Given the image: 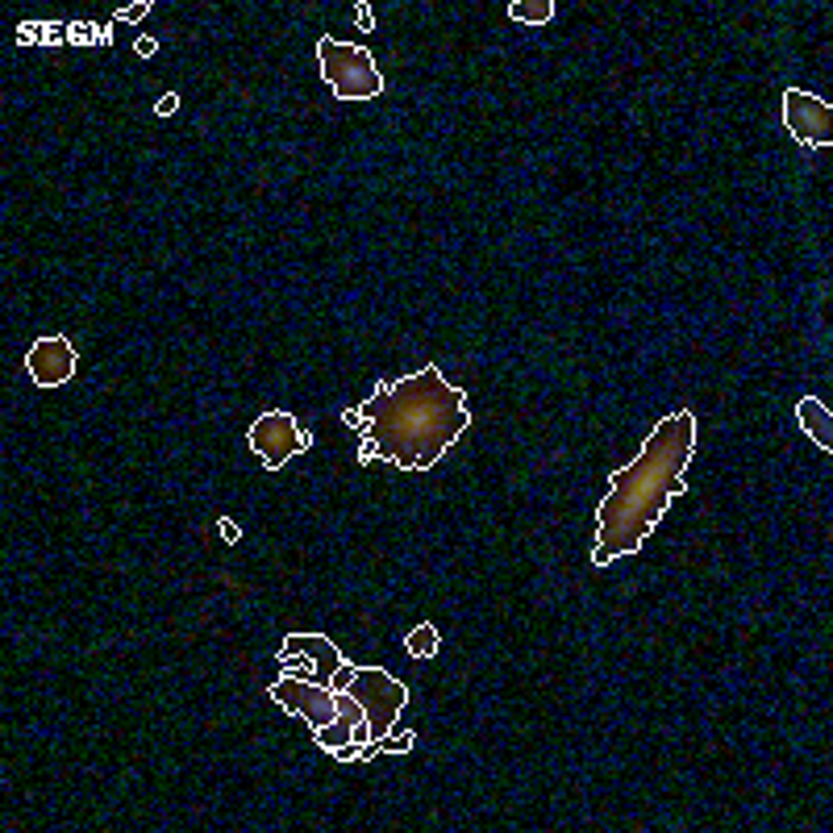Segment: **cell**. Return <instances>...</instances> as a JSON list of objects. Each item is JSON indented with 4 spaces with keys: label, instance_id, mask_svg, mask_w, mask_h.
Returning a JSON list of instances; mask_svg holds the SVG:
<instances>
[{
    "label": "cell",
    "instance_id": "1",
    "mask_svg": "<svg viewBox=\"0 0 833 833\" xmlns=\"http://www.w3.org/2000/svg\"><path fill=\"white\" fill-rule=\"evenodd\" d=\"M346 426L363 429L359 459H387L401 471H429L471 426L467 392L429 363L417 375L380 384L363 405L346 408Z\"/></svg>",
    "mask_w": 833,
    "mask_h": 833
},
{
    "label": "cell",
    "instance_id": "2",
    "mask_svg": "<svg viewBox=\"0 0 833 833\" xmlns=\"http://www.w3.org/2000/svg\"><path fill=\"white\" fill-rule=\"evenodd\" d=\"M692 454H696V417L687 408L662 417L650 429L638 459L613 475V488L600 500L592 567H609L613 558L638 555L650 530L667 517L671 500L684 491Z\"/></svg>",
    "mask_w": 833,
    "mask_h": 833
},
{
    "label": "cell",
    "instance_id": "3",
    "mask_svg": "<svg viewBox=\"0 0 833 833\" xmlns=\"http://www.w3.org/2000/svg\"><path fill=\"white\" fill-rule=\"evenodd\" d=\"M317 67L321 80L329 84L338 101H375L384 92V76H380L367 46L338 43L325 34V38H317Z\"/></svg>",
    "mask_w": 833,
    "mask_h": 833
},
{
    "label": "cell",
    "instance_id": "4",
    "mask_svg": "<svg viewBox=\"0 0 833 833\" xmlns=\"http://www.w3.org/2000/svg\"><path fill=\"white\" fill-rule=\"evenodd\" d=\"M343 692H350V696L363 705L371 742H380L387 729L396 726V717H401L408 705V687L401 684L396 675H387L384 667H355V671H350V684H346Z\"/></svg>",
    "mask_w": 833,
    "mask_h": 833
},
{
    "label": "cell",
    "instance_id": "5",
    "mask_svg": "<svg viewBox=\"0 0 833 833\" xmlns=\"http://www.w3.org/2000/svg\"><path fill=\"white\" fill-rule=\"evenodd\" d=\"M251 450L258 454V463L267 471H279L284 463H292L297 454L313 447V438H309V429H300V421L292 413H284V408H271V413H263L255 426H251Z\"/></svg>",
    "mask_w": 833,
    "mask_h": 833
},
{
    "label": "cell",
    "instance_id": "6",
    "mask_svg": "<svg viewBox=\"0 0 833 833\" xmlns=\"http://www.w3.org/2000/svg\"><path fill=\"white\" fill-rule=\"evenodd\" d=\"M267 696H271L276 705L288 708V713L304 717L313 733L338 721V692H334V687H325V684H317V680L284 675V680H276V684L267 687Z\"/></svg>",
    "mask_w": 833,
    "mask_h": 833
},
{
    "label": "cell",
    "instance_id": "7",
    "mask_svg": "<svg viewBox=\"0 0 833 833\" xmlns=\"http://www.w3.org/2000/svg\"><path fill=\"white\" fill-rule=\"evenodd\" d=\"M784 126L800 147H833V108L805 88L784 92Z\"/></svg>",
    "mask_w": 833,
    "mask_h": 833
},
{
    "label": "cell",
    "instance_id": "8",
    "mask_svg": "<svg viewBox=\"0 0 833 833\" xmlns=\"http://www.w3.org/2000/svg\"><path fill=\"white\" fill-rule=\"evenodd\" d=\"M76 367H80L76 346L67 343L63 334H46L25 355V371H30V380L38 387H63L76 375Z\"/></svg>",
    "mask_w": 833,
    "mask_h": 833
},
{
    "label": "cell",
    "instance_id": "9",
    "mask_svg": "<svg viewBox=\"0 0 833 833\" xmlns=\"http://www.w3.org/2000/svg\"><path fill=\"white\" fill-rule=\"evenodd\" d=\"M279 655H309V659H313V671H317V684L325 687H334V675L343 671V662H346L343 650L329 638H321V634H288Z\"/></svg>",
    "mask_w": 833,
    "mask_h": 833
},
{
    "label": "cell",
    "instance_id": "10",
    "mask_svg": "<svg viewBox=\"0 0 833 833\" xmlns=\"http://www.w3.org/2000/svg\"><path fill=\"white\" fill-rule=\"evenodd\" d=\"M363 705L350 696V692H338V721L334 726L317 729L313 738H317L321 750H338V747H355V729L363 726Z\"/></svg>",
    "mask_w": 833,
    "mask_h": 833
},
{
    "label": "cell",
    "instance_id": "11",
    "mask_svg": "<svg viewBox=\"0 0 833 833\" xmlns=\"http://www.w3.org/2000/svg\"><path fill=\"white\" fill-rule=\"evenodd\" d=\"M796 417H800V429L817 442V450H833V417L817 396H805V401L796 405Z\"/></svg>",
    "mask_w": 833,
    "mask_h": 833
},
{
    "label": "cell",
    "instance_id": "12",
    "mask_svg": "<svg viewBox=\"0 0 833 833\" xmlns=\"http://www.w3.org/2000/svg\"><path fill=\"white\" fill-rule=\"evenodd\" d=\"M405 650L413 655V659H433V655L442 650V634H438V625L421 621V625H417V629L405 638Z\"/></svg>",
    "mask_w": 833,
    "mask_h": 833
},
{
    "label": "cell",
    "instance_id": "13",
    "mask_svg": "<svg viewBox=\"0 0 833 833\" xmlns=\"http://www.w3.org/2000/svg\"><path fill=\"white\" fill-rule=\"evenodd\" d=\"M509 18L521 25H546L555 18V0H513V4H509Z\"/></svg>",
    "mask_w": 833,
    "mask_h": 833
},
{
    "label": "cell",
    "instance_id": "14",
    "mask_svg": "<svg viewBox=\"0 0 833 833\" xmlns=\"http://www.w3.org/2000/svg\"><path fill=\"white\" fill-rule=\"evenodd\" d=\"M417 747V733L413 729H387L384 738H380V754H408V750Z\"/></svg>",
    "mask_w": 833,
    "mask_h": 833
},
{
    "label": "cell",
    "instance_id": "15",
    "mask_svg": "<svg viewBox=\"0 0 833 833\" xmlns=\"http://www.w3.org/2000/svg\"><path fill=\"white\" fill-rule=\"evenodd\" d=\"M279 667H284V675L317 680V671H313V659H309V655H279Z\"/></svg>",
    "mask_w": 833,
    "mask_h": 833
},
{
    "label": "cell",
    "instance_id": "16",
    "mask_svg": "<svg viewBox=\"0 0 833 833\" xmlns=\"http://www.w3.org/2000/svg\"><path fill=\"white\" fill-rule=\"evenodd\" d=\"M217 534H221V542H230V546H234V542H242V525L230 521V517H221V521H217Z\"/></svg>",
    "mask_w": 833,
    "mask_h": 833
},
{
    "label": "cell",
    "instance_id": "17",
    "mask_svg": "<svg viewBox=\"0 0 833 833\" xmlns=\"http://www.w3.org/2000/svg\"><path fill=\"white\" fill-rule=\"evenodd\" d=\"M147 13H150V0H138V4H129V9H122L117 18H122V22H142Z\"/></svg>",
    "mask_w": 833,
    "mask_h": 833
},
{
    "label": "cell",
    "instance_id": "18",
    "mask_svg": "<svg viewBox=\"0 0 833 833\" xmlns=\"http://www.w3.org/2000/svg\"><path fill=\"white\" fill-rule=\"evenodd\" d=\"M175 108H180V96H175V92H167V96H159V105H154V113H159V117H172Z\"/></svg>",
    "mask_w": 833,
    "mask_h": 833
},
{
    "label": "cell",
    "instance_id": "19",
    "mask_svg": "<svg viewBox=\"0 0 833 833\" xmlns=\"http://www.w3.org/2000/svg\"><path fill=\"white\" fill-rule=\"evenodd\" d=\"M355 13H359V18H355V22H359V30H375V18H371V4H359Z\"/></svg>",
    "mask_w": 833,
    "mask_h": 833
},
{
    "label": "cell",
    "instance_id": "20",
    "mask_svg": "<svg viewBox=\"0 0 833 833\" xmlns=\"http://www.w3.org/2000/svg\"><path fill=\"white\" fill-rule=\"evenodd\" d=\"M154 50H159V43H154V38H138V55H142V59H150Z\"/></svg>",
    "mask_w": 833,
    "mask_h": 833
}]
</instances>
